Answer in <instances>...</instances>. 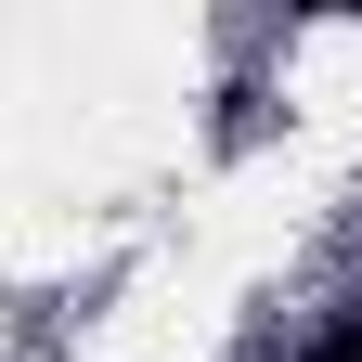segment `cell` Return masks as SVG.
Returning a JSON list of instances; mask_svg holds the SVG:
<instances>
[{
  "instance_id": "obj_1",
  "label": "cell",
  "mask_w": 362,
  "mask_h": 362,
  "mask_svg": "<svg viewBox=\"0 0 362 362\" xmlns=\"http://www.w3.org/2000/svg\"><path fill=\"white\" fill-rule=\"evenodd\" d=\"M310 362H362V310H349V324H324V337H310Z\"/></svg>"
}]
</instances>
